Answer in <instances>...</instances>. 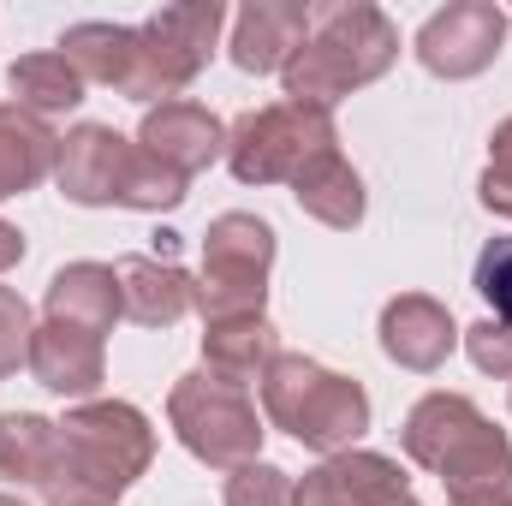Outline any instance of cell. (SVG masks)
Listing matches in <instances>:
<instances>
[{
	"label": "cell",
	"mask_w": 512,
	"mask_h": 506,
	"mask_svg": "<svg viewBox=\"0 0 512 506\" xmlns=\"http://www.w3.org/2000/svg\"><path fill=\"white\" fill-rule=\"evenodd\" d=\"M399 447L447 483V506H512V441L465 393H423L405 411Z\"/></svg>",
	"instance_id": "cell-1"
},
{
	"label": "cell",
	"mask_w": 512,
	"mask_h": 506,
	"mask_svg": "<svg viewBox=\"0 0 512 506\" xmlns=\"http://www.w3.org/2000/svg\"><path fill=\"white\" fill-rule=\"evenodd\" d=\"M155 465V429L126 399H84L60 423V465L42 489L48 506H120Z\"/></svg>",
	"instance_id": "cell-2"
},
{
	"label": "cell",
	"mask_w": 512,
	"mask_h": 506,
	"mask_svg": "<svg viewBox=\"0 0 512 506\" xmlns=\"http://www.w3.org/2000/svg\"><path fill=\"white\" fill-rule=\"evenodd\" d=\"M393 60H399V24L387 18L382 6H370V0H334V6L310 12V36L286 60L280 84H286V102L334 114L340 96L376 84Z\"/></svg>",
	"instance_id": "cell-3"
},
{
	"label": "cell",
	"mask_w": 512,
	"mask_h": 506,
	"mask_svg": "<svg viewBox=\"0 0 512 506\" xmlns=\"http://www.w3.org/2000/svg\"><path fill=\"white\" fill-rule=\"evenodd\" d=\"M54 185L78 209H137V215H167L191 197V179H179L143 143L120 137L114 126H96V120L60 137Z\"/></svg>",
	"instance_id": "cell-4"
},
{
	"label": "cell",
	"mask_w": 512,
	"mask_h": 506,
	"mask_svg": "<svg viewBox=\"0 0 512 506\" xmlns=\"http://www.w3.org/2000/svg\"><path fill=\"white\" fill-rule=\"evenodd\" d=\"M262 417L292 435L298 447H316L322 459L334 453H352L358 435L370 429V393L364 381L340 376L304 352H280L268 370H262Z\"/></svg>",
	"instance_id": "cell-5"
},
{
	"label": "cell",
	"mask_w": 512,
	"mask_h": 506,
	"mask_svg": "<svg viewBox=\"0 0 512 506\" xmlns=\"http://www.w3.org/2000/svg\"><path fill=\"white\" fill-rule=\"evenodd\" d=\"M167 423L179 435V447L209 465V471H239L262 459V417L245 381H227L215 370H191L173 381L167 393Z\"/></svg>",
	"instance_id": "cell-6"
},
{
	"label": "cell",
	"mask_w": 512,
	"mask_h": 506,
	"mask_svg": "<svg viewBox=\"0 0 512 506\" xmlns=\"http://www.w3.org/2000/svg\"><path fill=\"white\" fill-rule=\"evenodd\" d=\"M328 149H340L334 114L304 102H268L227 126V167L239 185H292Z\"/></svg>",
	"instance_id": "cell-7"
},
{
	"label": "cell",
	"mask_w": 512,
	"mask_h": 506,
	"mask_svg": "<svg viewBox=\"0 0 512 506\" xmlns=\"http://www.w3.org/2000/svg\"><path fill=\"white\" fill-rule=\"evenodd\" d=\"M227 24V6L221 0H179V6H161L137 24V84H131V102H179L185 84H197V72L209 66L215 54V36Z\"/></svg>",
	"instance_id": "cell-8"
},
{
	"label": "cell",
	"mask_w": 512,
	"mask_h": 506,
	"mask_svg": "<svg viewBox=\"0 0 512 506\" xmlns=\"http://www.w3.org/2000/svg\"><path fill=\"white\" fill-rule=\"evenodd\" d=\"M268 268H274V227L262 215H215L203 233V280H197V310L203 322L227 316H262L268 304Z\"/></svg>",
	"instance_id": "cell-9"
},
{
	"label": "cell",
	"mask_w": 512,
	"mask_h": 506,
	"mask_svg": "<svg viewBox=\"0 0 512 506\" xmlns=\"http://www.w3.org/2000/svg\"><path fill=\"white\" fill-rule=\"evenodd\" d=\"M501 48H507V12L495 0H453L441 12H429L423 30H417L423 72L429 78H447V84L489 72L501 60Z\"/></svg>",
	"instance_id": "cell-10"
},
{
	"label": "cell",
	"mask_w": 512,
	"mask_h": 506,
	"mask_svg": "<svg viewBox=\"0 0 512 506\" xmlns=\"http://www.w3.org/2000/svg\"><path fill=\"white\" fill-rule=\"evenodd\" d=\"M292 506H417V495H411L399 459L352 447V453H334L316 471H304Z\"/></svg>",
	"instance_id": "cell-11"
},
{
	"label": "cell",
	"mask_w": 512,
	"mask_h": 506,
	"mask_svg": "<svg viewBox=\"0 0 512 506\" xmlns=\"http://www.w3.org/2000/svg\"><path fill=\"white\" fill-rule=\"evenodd\" d=\"M137 143L173 167L179 179H197L203 167H215L227 155V126L203 108V102H161V108H143V126H137Z\"/></svg>",
	"instance_id": "cell-12"
},
{
	"label": "cell",
	"mask_w": 512,
	"mask_h": 506,
	"mask_svg": "<svg viewBox=\"0 0 512 506\" xmlns=\"http://www.w3.org/2000/svg\"><path fill=\"white\" fill-rule=\"evenodd\" d=\"M459 334L465 328L453 322V310L441 298H429V292H399V298H387V310H382V352L399 370H417V376L441 370L453 358Z\"/></svg>",
	"instance_id": "cell-13"
},
{
	"label": "cell",
	"mask_w": 512,
	"mask_h": 506,
	"mask_svg": "<svg viewBox=\"0 0 512 506\" xmlns=\"http://www.w3.org/2000/svg\"><path fill=\"white\" fill-rule=\"evenodd\" d=\"M310 36V6L304 0H251L233 18V66L239 72H286V60Z\"/></svg>",
	"instance_id": "cell-14"
},
{
	"label": "cell",
	"mask_w": 512,
	"mask_h": 506,
	"mask_svg": "<svg viewBox=\"0 0 512 506\" xmlns=\"http://www.w3.org/2000/svg\"><path fill=\"white\" fill-rule=\"evenodd\" d=\"M30 376H36V387H48L60 399H90L108 381L102 334L66 328V322H42L36 340H30Z\"/></svg>",
	"instance_id": "cell-15"
},
{
	"label": "cell",
	"mask_w": 512,
	"mask_h": 506,
	"mask_svg": "<svg viewBox=\"0 0 512 506\" xmlns=\"http://www.w3.org/2000/svg\"><path fill=\"white\" fill-rule=\"evenodd\" d=\"M42 310H48V322H66V328H84V334H102V340H108L114 322L126 316L114 262H66V268L48 280Z\"/></svg>",
	"instance_id": "cell-16"
},
{
	"label": "cell",
	"mask_w": 512,
	"mask_h": 506,
	"mask_svg": "<svg viewBox=\"0 0 512 506\" xmlns=\"http://www.w3.org/2000/svg\"><path fill=\"white\" fill-rule=\"evenodd\" d=\"M114 274H120V298L137 328H173L197 310V280L167 256H120Z\"/></svg>",
	"instance_id": "cell-17"
},
{
	"label": "cell",
	"mask_w": 512,
	"mask_h": 506,
	"mask_svg": "<svg viewBox=\"0 0 512 506\" xmlns=\"http://www.w3.org/2000/svg\"><path fill=\"white\" fill-rule=\"evenodd\" d=\"M54 167H60V137H54V126L42 114L18 108V102H0V203L36 191Z\"/></svg>",
	"instance_id": "cell-18"
},
{
	"label": "cell",
	"mask_w": 512,
	"mask_h": 506,
	"mask_svg": "<svg viewBox=\"0 0 512 506\" xmlns=\"http://www.w3.org/2000/svg\"><path fill=\"white\" fill-rule=\"evenodd\" d=\"M60 54L78 66L84 84H108L131 102V84H137V24H102V18H84L60 36Z\"/></svg>",
	"instance_id": "cell-19"
},
{
	"label": "cell",
	"mask_w": 512,
	"mask_h": 506,
	"mask_svg": "<svg viewBox=\"0 0 512 506\" xmlns=\"http://www.w3.org/2000/svg\"><path fill=\"white\" fill-rule=\"evenodd\" d=\"M292 197H298V209H304L310 221H322V227H334V233H352V227L364 221V209H370L364 179H358V167H352L340 149L316 155V161L292 179Z\"/></svg>",
	"instance_id": "cell-20"
},
{
	"label": "cell",
	"mask_w": 512,
	"mask_h": 506,
	"mask_svg": "<svg viewBox=\"0 0 512 506\" xmlns=\"http://www.w3.org/2000/svg\"><path fill=\"white\" fill-rule=\"evenodd\" d=\"M280 358V334L268 316H227V322H203V370L227 381H262V370Z\"/></svg>",
	"instance_id": "cell-21"
},
{
	"label": "cell",
	"mask_w": 512,
	"mask_h": 506,
	"mask_svg": "<svg viewBox=\"0 0 512 506\" xmlns=\"http://www.w3.org/2000/svg\"><path fill=\"white\" fill-rule=\"evenodd\" d=\"M54 465H60V423L42 411H6L0 417V483L42 495Z\"/></svg>",
	"instance_id": "cell-22"
},
{
	"label": "cell",
	"mask_w": 512,
	"mask_h": 506,
	"mask_svg": "<svg viewBox=\"0 0 512 506\" xmlns=\"http://www.w3.org/2000/svg\"><path fill=\"white\" fill-rule=\"evenodd\" d=\"M6 84H12V102L18 108H30V114H72L78 102H84V78H78V66L54 48V54H24V60H12L6 66Z\"/></svg>",
	"instance_id": "cell-23"
},
{
	"label": "cell",
	"mask_w": 512,
	"mask_h": 506,
	"mask_svg": "<svg viewBox=\"0 0 512 506\" xmlns=\"http://www.w3.org/2000/svg\"><path fill=\"white\" fill-rule=\"evenodd\" d=\"M227 506H292L298 495V483L280 471V465H268V459H256V465H239V471H227Z\"/></svg>",
	"instance_id": "cell-24"
},
{
	"label": "cell",
	"mask_w": 512,
	"mask_h": 506,
	"mask_svg": "<svg viewBox=\"0 0 512 506\" xmlns=\"http://www.w3.org/2000/svg\"><path fill=\"white\" fill-rule=\"evenodd\" d=\"M471 286H477V298L495 310V322H512V233L489 239V245L477 251Z\"/></svg>",
	"instance_id": "cell-25"
},
{
	"label": "cell",
	"mask_w": 512,
	"mask_h": 506,
	"mask_svg": "<svg viewBox=\"0 0 512 506\" xmlns=\"http://www.w3.org/2000/svg\"><path fill=\"white\" fill-rule=\"evenodd\" d=\"M30 340H36L30 304L18 298V286H0V381L30 370Z\"/></svg>",
	"instance_id": "cell-26"
},
{
	"label": "cell",
	"mask_w": 512,
	"mask_h": 506,
	"mask_svg": "<svg viewBox=\"0 0 512 506\" xmlns=\"http://www.w3.org/2000/svg\"><path fill=\"white\" fill-rule=\"evenodd\" d=\"M477 197H483L489 215H507L512 221V120H501L495 137H489V167H483Z\"/></svg>",
	"instance_id": "cell-27"
},
{
	"label": "cell",
	"mask_w": 512,
	"mask_h": 506,
	"mask_svg": "<svg viewBox=\"0 0 512 506\" xmlns=\"http://www.w3.org/2000/svg\"><path fill=\"white\" fill-rule=\"evenodd\" d=\"M459 340H465V352H471V364H477L483 376H512V322L483 316V322H471Z\"/></svg>",
	"instance_id": "cell-28"
},
{
	"label": "cell",
	"mask_w": 512,
	"mask_h": 506,
	"mask_svg": "<svg viewBox=\"0 0 512 506\" xmlns=\"http://www.w3.org/2000/svg\"><path fill=\"white\" fill-rule=\"evenodd\" d=\"M12 262H24V233H18L12 221H0V274H6Z\"/></svg>",
	"instance_id": "cell-29"
},
{
	"label": "cell",
	"mask_w": 512,
	"mask_h": 506,
	"mask_svg": "<svg viewBox=\"0 0 512 506\" xmlns=\"http://www.w3.org/2000/svg\"><path fill=\"white\" fill-rule=\"evenodd\" d=\"M0 506H30V501H18V495H0Z\"/></svg>",
	"instance_id": "cell-30"
}]
</instances>
